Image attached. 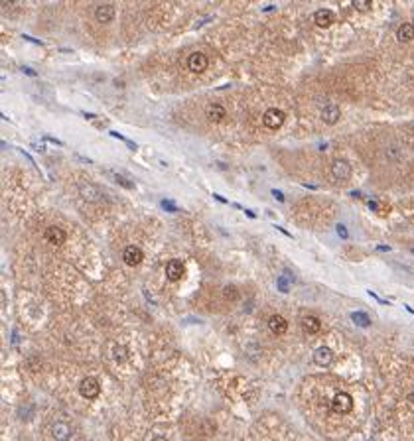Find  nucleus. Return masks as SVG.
I'll use <instances>...</instances> for the list:
<instances>
[{"instance_id": "nucleus-1", "label": "nucleus", "mask_w": 414, "mask_h": 441, "mask_svg": "<svg viewBox=\"0 0 414 441\" xmlns=\"http://www.w3.org/2000/svg\"><path fill=\"white\" fill-rule=\"evenodd\" d=\"M331 410L335 414H349L353 410V398L347 392H337L331 400Z\"/></svg>"}, {"instance_id": "nucleus-2", "label": "nucleus", "mask_w": 414, "mask_h": 441, "mask_svg": "<svg viewBox=\"0 0 414 441\" xmlns=\"http://www.w3.org/2000/svg\"><path fill=\"white\" fill-rule=\"evenodd\" d=\"M99 392H101V384H99L97 378L87 376V378L81 380V384H79V394H81L83 398H87V400H95V398L99 396Z\"/></svg>"}, {"instance_id": "nucleus-3", "label": "nucleus", "mask_w": 414, "mask_h": 441, "mask_svg": "<svg viewBox=\"0 0 414 441\" xmlns=\"http://www.w3.org/2000/svg\"><path fill=\"white\" fill-rule=\"evenodd\" d=\"M284 120H286V115H284L280 109H268V111L262 115V124H264L266 128H270V130L280 128V126L284 124Z\"/></svg>"}, {"instance_id": "nucleus-4", "label": "nucleus", "mask_w": 414, "mask_h": 441, "mask_svg": "<svg viewBox=\"0 0 414 441\" xmlns=\"http://www.w3.org/2000/svg\"><path fill=\"white\" fill-rule=\"evenodd\" d=\"M331 175H333V179H337V181H345V179H349V175H351V163H349L347 160H343V158L333 160V163H331Z\"/></svg>"}, {"instance_id": "nucleus-5", "label": "nucleus", "mask_w": 414, "mask_h": 441, "mask_svg": "<svg viewBox=\"0 0 414 441\" xmlns=\"http://www.w3.org/2000/svg\"><path fill=\"white\" fill-rule=\"evenodd\" d=\"M207 65H209V59H207L206 53H202V51H196V53H192L188 57V69L192 73H204L207 69Z\"/></svg>"}, {"instance_id": "nucleus-6", "label": "nucleus", "mask_w": 414, "mask_h": 441, "mask_svg": "<svg viewBox=\"0 0 414 441\" xmlns=\"http://www.w3.org/2000/svg\"><path fill=\"white\" fill-rule=\"evenodd\" d=\"M123 260H124L128 266H138V264L144 260V252H142L136 244H128V246L123 250Z\"/></svg>"}, {"instance_id": "nucleus-7", "label": "nucleus", "mask_w": 414, "mask_h": 441, "mask_svg": "<svg viewBox=\"0 0 414 441\" xmlns=\"http://www.w3.org/2000/svg\"><path fill=\"white\" fill-rule=\"evenodd\" d=\"M184 272H186V266H184L182 260H176V258H174V260H170V262L166 264V276H168L170 282H178V280H182Z\"/></svg>"}, {"instance_id": "nucleus-8", "label": "nucleus", "mask_w": 414, "mask_h": 441, "mask_svg": "<svg viewBox=\"0 0 414 441\" xmlns=\"http://www.w3.org/2000/svg\"><path fill=\"white\" fill-rule=\"evenodd\" d=\"M314 22L318 28H330L333 22H335V14L328 8H320L314 12Z\"/></svg>"}, {"instance_id": "nucleus-9", "label": "nucleus", "mask_w": 414, "mask_h": 441, "mask_svg": "<svg viewBox=\"0 0 414 441\" xmlns=\"http://www.w3.org/2000/svg\"><path fill=\"white\" fill-rule=\"evenodd\" d=\"M45 239H47V242L49 244H53V246H61L63 242H65V239H67V235H65V231L61 229V227H47L45 229V235H43Z\"/></svg>"}, {"instance_id": "nucleus-10", "label": "nucleus", "mask_w": 414, "mask_h": 441, "mask_svg": "<svg viewBox=\"0 0 414 441\" xmlns=\"http://www.w3.org/2000/svg\"><path fill=\"white\" fill-rule=\"evenodd\" d=\"M300 327H302L304 333H308V335H316V333H320L322 323H320V319H318L316 315H304L302 321H300Z\"/></svg>"}, {"instance_id": "nucleus-11", "label": "nucleus", "mask_w": 414, "mask_h": 441, "mask_svg": "<svg viewBox=\"0 0 414 441\" xmlns=\"http://www.w3.org/2000/svg\"><path fill=\"white\" fill-rule=\"evenodd\" d=\"M314 362L318 366H330L333 362V353L330 347H318L314 353Z\"/></svg>"}, {"instance_id": "nucleus-12", "label": "nucleus", "mask_w": 414, "mask_h": 441, "mask_svg": "<svg viewBox=\"0 0 414 441\" xmlns=\"http://www.w3.org/2000/svg\"><path fill=\"white\" fill-rule=\"evenodd\" d=\"M268 329L274 335H284L288 331V321L282 315H270L268 317Z\"/></svg>"}, {"instance_id": "nucleus-13", "label": "nucleus", "mask_w": 414, "mask_h": 441, "mask_svg": "<svg viewBox=\"0 0 414 441\" xmlns=\"http://www.w3.org/2000/svg\"><path fill=\"white\" fill-rule=\"evenodd\" d=\"M95 18L101 22V24H107L115 18V6L113 4H101L95 8Z\"/></svg>"}, {"instance_id": "nucleus-14", "label": "nucleus", "mask_w": 414, "mask_h": 441, "mask_svg": "<svg viewBox=\"0 0 414 441\" xmlns=\"http://www.w3.org/2000/svg\"><path fill=\"white\" fill-rule=\"evenodd\" d=\"M51 436L57 441H67L71 438V428L65 422H55L51 424Z\"/></svg>"}, {"instance_id": "nucleus-15", "label": "nucleus", "mask_w": 414, "mask_h": 441, "mask_svg": "<svg viewBox=\"0 0 414 441\" xmlns=\"http://www.w3.org/2000/svg\"><path fill=\"white\" fill-rule=\"evenodd\" d=\"M339 107L337 105H326L324 109H322V120L326 122V124H335L337 120H339Z\"/></svg>"}, {"instance_id": "nucleus-16", "label": "nucleus", "mask_w": 414, "mask_h": 441, "mask_svg": "<svg viewBox=\"0 0 414 441\" xmlns=\"http://www.w3.org/2000/svg\"><path fill=\"white\" fill-rule=\"evenodd\" d=\"M397 40H399V41H403V43L413 41V40H414V24H409V22L401 24V26H399V30H397Z\"/></svg>"}, {"instance_id": "nucleus-17", "label": "nucleus", "mask_w": 414, "mask_h": 441, "mask_svg": "<svg viewBox=\"0 0 414 441\" xmlns=\"http://www.w3.org/2000/svg\"><path fill=\"white\" fill-rule=\"evenodd\" d=\"M225 117H227V111H225V107H221V105H211V107L207 109V119H209L211 122H221Z\"/></svg>"}, {"instance_id": "nucleus-18", "label": "nucleus", "mask_w": 414, "mask_h": 441, "mask_svg": "<svg viewBox=\"0 0 414 441\" xmlns=\"http://www.w3.org/2000/svg\"><path fill=\"white\" fill-rule=\"evenodd\" d=\"M351 319H353L357 325H361V327H369V325H371L369 315L363 313V311H355V313H351Z\"/></svg>"}, {"instance_id": "nucleus-19", "label": "nucleus", "mask_w": 414, "mask_h": 441, "mask_svg": "<svg viewBox=\"0 0 414 441\" xmlns=\"http://www.w3.org/2000/svg\"><path fill=\"white\" fill-rule=\"evenodd\" d=\"M113 357H115L117 362H126V359H128L126 349H124L123 345H115V349H113Z\"/></svg>"}, {"instance_id": "nucleus-20", "label": "nucleus", "mask_w": 414, "mask_h": 441, "mask_svg": "<svg viewBox=\"0 0 414 441\" xmlns=\"http://www.w3.org/2000/svg\"><path fill=\"white\" fill-rule=\"evenodd\" d=\"M353 8L359 10V12H369L373 8V2L371 0H355L353 2Z\"/></svg>"}, {"instance_id": "nucleus-21", "label": "nucleus", "mask_w": 414, "mask_h": 441, "mask_svg": "<svg viewBox=\"0 0 414 441\" xmlns=\"http://www.w3.org/2000/svg\"><path fill=\"white\" fill-rule=\"evenodd\" d=\"M115 179H117V183H121L123 187H126V189H134V183H132L130 179H126V177H123V175H115Z\"/></svg>"}, {"instance_id": "nucleus-22", "label": "nucleus", "mask_w": 414, "mask_h": 441, "mask_svg": "<svg viewBox=\"0 0 414 441\" xmlns=\"http://www.w3.org/2000/svg\"><path fill=\"white\" fill-rule=\"evenodd\" d=\"M111 136H113V138H119V140H123V142H126V144H128V146L132 148V150H134V148H136V144H134V142H130V140H128V138H124V136H123V134H119V132H115V130H113V132H111Z\"/></svg>"}, {"instance_id": "nucleus-23", "label": "nucleus", "mask_w": 414, "mask_h": 441, "mask_svg": "<svg viewBox=\"0 0 414 441\" xmlns=\"http://www.w3.org/2000/svg\"><path fill=\"white\" fill-rule=\"evenodd\" d=\"M160 205H162V209H166V211H178V207H176L172 201H166V199H164Z\"/></svg>"}, {"instance_id": "nucleus-24", "label": "nucleus", "mask_w": 414, "mask_h": 441, "mask_svg": "<svg viewBox=\"0 0 414 441\" xmlns=\"http://www.w3.org/2000/svg\"><path fill=\"white\" fill-rule=\"evenodd\" d=\"M237 290H235V288H231V286H227V288H225V297H229V299H231V297H233V299H235V297H237Z\"/></svg>"}, {"instance_id": "nucleus-25", "label": "nucleus", "mask_w": 414, "mask_h": 441, "mask_svg": "<svg viewBox=\"0 0 414 441\" xmlns=\"http://www.w3.org/2000/svg\"><path fill=\"white\" fill-rule=\"evenodd\" d=\"M22 38H24V40H28V41H32V43H38V45H41V41H40V40H36V38H30V36H26V34H24Z\"/></svg>"}, {"instance_id": "nucleus-26", "label": "nucleus", "mask_w": 414, "mask_h": 441, "mask_svg": "<svg viewBox=\"0 0 414 441\" xmlns=\"http://www.w3.org/2000/svg\"><path fill=\"white\" fill-rule=\"evenodd\" d=\"M272 195H274V197H276L278 201H284V195H282V193H280L278 189H272Z\"/></svg>"}, {"instance_id": "nucleus-27", "label": "nucleus", "mask_w": 414, "mask_h": 441, "mask_svg": "<svg viewBox=\"0 0 414 441\" xmlns=\"http://www.w3.org/2000/svg\"><path fill=\"white\" fill-rule=\"evenodd\" d=\"M337 233H339L343 239H347V231H345V227H341V225H339V227H337Z\"/></svg>"}, {"instance_id": "nucleus-28", "label": "nucleus", "mask_w": 414, "mask_h": 441, "mask_svg": "<svg viewBox=\"0 0 414 441\" xmlns=\"http://www.w3.org/2000/svg\"><path fill=\"white\" fill-rule=\"evenodd\" d=\"M45 140H49V142H53V144H57V146H63V144H61V142H59V140H55V138H51V136H47V138H45Z\"/></svg>"}, {"instance_id": "nucleus-29", "label": "nucleus", "mask_w": 414, "mask_h": 441, "mask_svg": "<svg viewBox=\"0 0 414 441\" xmlns=\"http://www.w3.org/2000/svg\"><path fill=\"white\" fill-rule=\"evenodd\" d=\"M213 197H215L217 201H221V203H227V199H225V197H221V195H213Z\"/></svg>"}, {"instance_id": "nucleus-30", "label": "nucleus", "mask_w": 414, "mask_h": 441, "mask_svg": "<svg viewBox=\"0 0 414 441\" xmlns=\"http://www.w3.org/2000/svg\"><path fill=\"white\" fill-rule=\"evenodd\" d=\"M409 400H411V402L414 404V388L411 390V392H409Z\"/></svg>"}, {"instance_id": "nucleus-31", "label": "nucleus", "mask_w": 414, "mask_h": 441, "mask_svg": "<svg viewBox=\"0 0 414 441\" xmlns=\"http://www.w3.org/2000/svg\"><path fill=\"white\" fill-rule=\"evenodd\" d=\"M245 213H247V215H248V217H250V219H254V217H256V215H254V213H252V211H247V209H245Z\"/></svg>"}, {"instance_id": "nucleus-32", "label": "nucleus", "mask_w": 414, "mask_h": 441, "mask_svg": "<svg viewBox=\"0 0 414 441\" xmlns=\"http://www.w3.org/2000/svg\"><path fill=\"white\" fill-rule=\"evenodd\" d=\"M152 441H168V440H164V438H154Z\"/></svg>"}, {"instance_id": "nucleus-33", "label": "nucleus", "mask_w": 414, "mask_h": 441, "mask_svg": "<svg viewBox=\"0 0 414 441\" xmlns=\"http://www.w3.org/2000/svg\"><path fill=\"white\" fill-rule=\"evenodd\" d=\"M413 24H414V20H413Z\"/></svg>"}]
</instances>
